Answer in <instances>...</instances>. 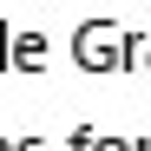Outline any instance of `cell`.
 <instances>
[]
</instances>
